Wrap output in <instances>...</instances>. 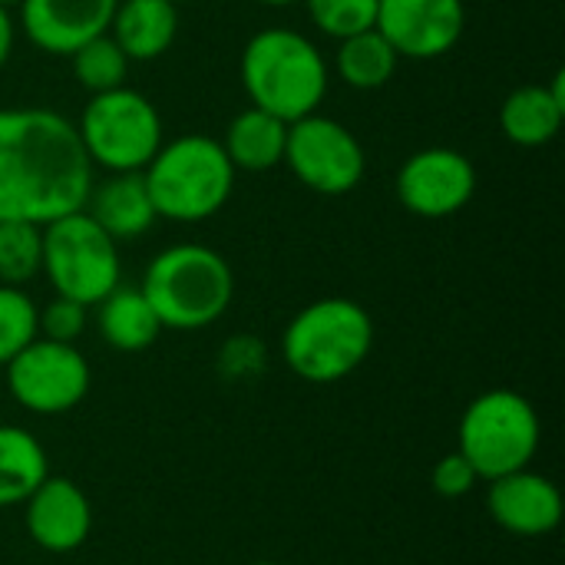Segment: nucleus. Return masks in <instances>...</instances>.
<instances>
[{"instance_id": "obj_17", "label": "nucleus", "mask_w": 565, "mask_h": 565, "mask_svg": "<svg viewBox=\"0 0 565 565\" xmlns=\"http://www.w3.org/2000/svg\"><path fill=\"white\" fill-rule=\"evenodd\" d=\"M565 119V73L553 83H526L513 89L500 106V129L513 146L540 149L559 136Z\"/></svg>"}, {"instance_id": "obj_21", "label": "nucleus", "mask_w": 565, "mask_h": 565, "mask_svg": "<svg viewBox=\"0 0 565 565\" xmlns=\"http://www.w3.org/2000/svg\"><path fill=\"white\" fill-rule=\"evenodd\" d=\"M50 477L43 444L13 424H0V510L20 507Z\"/></svg>"}, {"instance_id": "obj_16", "label": "nucleus", "mask_w": 565, "mask_h": 565, "mask_svg": "<svg viewBox=\"0 0 565 565\" xmlns=\"http://www.w3.org/2000/svg\"><path fill=\"white\" fill-rule=\"evenodd\" d=\"M83 212L113 242H132L159 222L142 172H109L103 182H93Z\"/></svg>"}, {"instance_id": "obj_13", "label": "nucleus", "mask_w": 565, "mask_h": 565, "mask_svg": "<svg viewBox=\"0 0 565 565\" xmlns=\"http://www.w3.org/2000/svg\"><path fill=\"white\" fill-rule=\"evenodd\" d=\"M20 507L26 536L43 553H76L93 533L89 497L66 477H46Z\"/></svg>"}, {"instance_id": "obj_4", "label": "nucleus", "mask_w": 565, "mask_h": 565, "mask_svg": "<svg viewBox=\"0 0 565 565\" xmlns=\"http://www.w3.org/2000/svg\"><path fill=\"white\" fill-rule=\"evenodd\" d=\"M139 291L162 328L202 331L228 311L235 298V275L215 248L182 242L162 248L149 262Z\"/></svg>"}, {"instance_id": "obj_12", "label": "nucleus", "mask_w": 565, "mask_h": 565, "mask_svg": "<svg viewBox=\"0 0 565 565\" xmlns=\"http://www.w3.org/2000/svg\"><path fill=\"white\" fill-rule=\"evenodd\" d=\"M374 26L407 60H437L450 53L467 26L463 0H377Z\"/></svg>"}, {"instance_id": "obj_30", "label": "nucleus", "mask_w": 565, "mask_h": 565, "mask_svg": "<svg viewBox=\"0 0 565 565\" xmlns=\"http://www.w3.org/2000/svg\"><path fill=\"white\" fill-rule=\"evenodd\" d=\"M13 40H17V23H13L10 10H7V7H0V66L10 60V53H13Z\"/></svg>"}, {"instance_id": "obj_9", "label": "nucleus", "mask_w": 565, "mask_h": 565, "mask_svg": "<svg viewBox=\"0 0 565 565\" xmlns=\"http://www.w3.org/2000/svg\"><path fill=\"white\" fill-rule=\"evenodd\" d=\"M291 175L318 195H348L367 172V156L358 136L321 113L288 122L285 159Z\"/></svg>"}, {"instance_id": "obj_19", "label": "nucleus", "mask_w": 565, "mask_h": 565, "mask_svg": "<svg viewBox=\"0 0 565 565\" xmlns=\"http://www.w3.org/2000/svg\"><path fill=\"white\" fill-rule=\"evenodd\" d=\"M285 139H288L285 119H278L258 106H248L228 122V129L218 142H222L228 162L235 166V172H268V169L281 166Z\"/></svg>"}, {"instance_id": "obj_27", "label": "nucleus", "mask_w": 565, "mask_h": 565, "mask_svg": "<svg viewBox=\"0 0 565 565\" xmlns=\"http://www.w3.org/2000/svg\"><path fill=\"white\" fill-rule=\"evenodd\" d=\"M89 321V308L73 301V298H60L53 295V301H46L36 311V334L46 341H60V344H76L86 331Z\"/></svg>"}, {"instance_id": "obj_15", "label": "nucleus", "mask_w": 565, "mask_h": 565, "mask_svg": "<svg viewBox=\"0 0 565 565\" xmlns=\"http://www.w3.org/2000/svg\"><path fill=\"white\" fill-rule=\"evenodd\" d=\"M487 510L500 530L523 536V540H536V536H546L559 526L563 493L550 477L523 467L516 473L490 480Z\"/></svg>"}, {"instance_id": "obj_14", "label": "nucleus", "mask_w": 565, "mask_h": 565, "mask_svg": "<svg viewBox=\"0 0 565 565\" xmlns=\"http://www.w3.org/2000/svg\"><path fill=\"white\" fill-rule=\"evenodd\" d=\"M116 3L119 0H23L17 7L20 30L36 50L70 56L93 36L109 33Z\"/></svg>"}, {"instance_id": "obj_5", "label": "nucleus", "mask_w": 565, "mask_h": 565, "mask_svg": "<svg viewBox=\"0 0 565 565\" xmlns=\"http://www.w3.org/2000/svg\"><path fill=\"white\" fill-rule=\"evenodd\" d=\"M374 348V321L354 298H318L305 305L281 334V361L308 384L351 377Z\"/></svg>"}, {"instance_id": "obj_6", "label": "nucleus", "mask_w": 565, "mask_h": 565, "mask_svg": "<svg viewBox=\"0 0 565 565\" xmlns=\"http://www.w3.org/2000/svg\"><path fill=\"white\" fill-rule=\"evenodd\" d=\"M543 424L536 407L507 387L480 394L460 417L457 450L470 460L480 480H497L533 463L540 454Z\"/></svg>"}, {"instance_id": "obj_2", "label": "nucleus", "mask_w": 565, "mask_h": 565, "mask_svg": "<svg viewBox=\"0 0 565 565\" xmlns=\"http://www.w3.org/2000/svg\"><path fill=\"white\" fill-rule=\"evenodd\" d=\"M242 86L252 106L295 122L318 113L328 96V60L298 30H258L242 50Z\"/></svg>"}, {"instance_id": "obj_29", "label": "nucleus", "mask_w": 565, "mask_h": 565, "mask_svg": "<svg viewBox=\"0 0 565 565\" xmlns=\"http://www.w3.org/2000/svg\"><path fill=\"white\" fill-rule=\"evenodd\" d=\"M430 483H434V490H437L444 500H460V497H467V493L480 483V477H477V470L470 467V460H467L460 450H454V454L440 457V463H437L434 473H430Z\"/></svg>"}, {"instance_id": "obj_8", "label": "nucleus", "mask_w": 565, "mask_h": 565, "mask_svg": "<svg viewBox=\"0 0 565 565\" xmlns=\"http://www.w3.org/2000/svg\"><path fill=\"white\" fill-rule=\"evenodd\" d=\"M76 132L89 162L106 172H142L166 142L159 109L129 86L89 96Z\"/></svg>"}, {"instance_id": "obj_1", "label": "nucleus", "mask_w": 565, "mask_h": 565, "mask_svg": "<svg viewBox=\"0 0 565 565\" xmlns=\"http://www.w3.org/2000/svg\"><path fill=\"white\" fill-rule=\"evenodd\" d=\"M93 189V162L76 122L46 106L0 109V222L46 225L79 212Z\"/></svg>"}, {"instance_id": "obj_32", "label": "nucleus", "mask_w": 565, "mask_h": 565, "mask_svg": "<svg viewBox=\"0 0 565 565\" xmlns=\"http://www.w3.org/2000/svg\"><path fill=\"white\" fill-rule=\"evenodd\" d=\"M23 0H0V7H7V10H13V7H20Z\"/></svg>"}, {"instance_id": "obj_28", "label": "nucleus", "mask_w": 565, "mask_h": 565, "mask_svg": "<svg viewBox=\"0 0 565 565\" xmlns=\"http://www.w3.org/2000/svg\"><path fill=\"white\" fill-rule=\"evenodd\" d=\"M268 367V348L255 334H235L218 348V374L225 381L245 384Z\"/></svg>"}, {"instance_id": "obj_3", "label": "nucleus", "mask_w": 565, "mask_h": 565, "mask_svg": "<svg viewBox=\"0 0 565 565\" xmlns=\"http://www.w3.org/2000/svg\"><path fill=\"white\" fill-rule=\"evenodd\" d=\"M235 166L218 139L205 132L175 136L142 169L159 218L195 225L218 215L235 189Z\"/></svg>"}, {"instance_id": "obj_31", "label": "nucleus", "mask_w": 565, "mask_h": 565, "mask_svg": "<svg viewBox=\"0 0 565 565\" xmlns=\"http://www.w3.org/2000/svg\"><path fill=\"white\" fill-rule=\"evenodd\" d=\"M258 3H265V7H291L298 0H258Z\"/></svg>"}, {"instance_id": "obj_23", "label": "nucleus", "mask_w": 565, "mask_h": 565, "mask_svg": "<svg viewBox=\"0 0 565 565\" xmlns=\"http://www.w3.org/2000/svg\"><path fill=\"white\" fill-rule=\"evenodd\" d=\"M70 63H73L76 83L89 96H96V93H109V89L126 86V76H129V63L132 60L119 50V43L109 33H99L89 43H83L79 50H73L70 53Z\"/></svg>"}, {"instance_id": "obj_26", "label": "nucleus", "mask_w": 565, "mask_h": 565, "mask_svg": "<svg viewBox=\"0 0 565 565\" xmlns=\"http://www.w3.org/2000/svg\"><path fill=\"white\" fill-rule=\"evenodd\" d=\"M311 23L334 40L371 30L377 20V0H305Z\"/></svg>"}, {"instance_id": "obj_18", "label": "nucleus", "mask_w": 565, "mask_h": 565, "mask_svg": "<svg viewBox=\"0 0 565 565\" xmlns=\"http://www.w3.org/2000/svg\"><path fill=\"white\" fill-rule=\"evenodd\" d=\"M179 33V10L172 0H119L109 36L129 60L152 63L175 43Z\"/></svg>"}, {"instance_id": "obj_20", "label": "nucleus", "mask_w": 565, "mask_h": 565, "mask_svg": "<svg viewBox=\"0 0 565 565\" xmlns=\"http://www.w3.org/2000/svg\"><path fill=\"white\" fill-rule=\"evenodd\" d=\"M96 328L99 338L122 354H136L156 344V338L166 331L162 321L156 318L152 305L139 288L116 285L99 305H96Z\"/></svg>"}, {"instance_id": "obj_10", "label": "nucleus", "mask_w": 565, "mask_h": 565, "mask_svg": "<svg viewBox=\"0 0 565 565\" xmlns=\"http://www.w3.org/2000/svg\"><path fill=\"white\" fill-rule=\"evenodd\" d=\"M3 371L10 397L40 417H60L79 407L93 384L89 361L76 344L46 341L40 334Z\"/></svg>"}, {"instance_id": "obj_11", "label": "nucleus", "mask_w": 565, "mask_h": 565, "mask_svg": "<svg viewBox=\"0 0 565 565\" xmlns=\"http://www.w3.org/2000/svg\"><path fill=\"white\" fill-rule=\"evenodd\" d=\"M397 202L417 218H450L463 212L477 192V169L470 156L450 146L414 152L394 179Z\"/></svg>"}, {"instance_id": "obj_7", "label": "nucleus", "mask_w": 565, "mask_h": 565, "mask_svg": "<svg viewBox=\"0 0 565 565\" xmlns=\"http://www.w3.org/2000/svg\"><path fill=\"white\" fill-rule=\"evenodd\" d=\"M53 295L96 308L122 275L119 242H113L83 209L43 225V268Z\"/></svg>"}, {"instance_id": "obj_25", "label": "nucleus", "mask_w": 565, "mask_h": 565, "mask_svg": "<svg viewBox=\"0 0 565 565\" xmlns=\"http://www.w3.org/2000/svg\"><path fill=\"white\" fill-rule=\"evenodd\" d=\"M36 301L13 285H0V367L36 338Z\"/></svg>"}, {"instance_id": "obj_34", "label": "nucleus", "mask_w": 565, "mask_h": 565, "mask_svg": "<svg viewBox=\"0 0 565 565\" xmlns=\"http://www.w3.org/2000/svg\"><path fill=\"white\" fill-rule=\"evenodd\" d=\"M172 3H179V0H172Z\"/></svg>"}, {"instance_id": "obj_33", "label": "nucleus", "mask_w": 565, "mask_h": 565, "mask_svg": "<svg viewBox=\"0 0 565 565\" xmlns=\"http://www.w3.org/2000/svg\"><path fill=\"white\" fill-rule=\"evenodd\" d=\"M252 565H281V563H252Z\"/></svg>"}, {"instance_id": "obj_22", "label": "nucleus", "mask_w": 565, "mask_h": 565, "mask_svg": "<svg viewBox=\"0 0 565 565\" xmlns=\"http://www.w3.org/2000/svg\"><path fill=\"white\" fill-rule=\"evenodd\" d=\"M397 50L381 36L377 26L338 40L334 70L351 89H381L397 73Z\"/></svg>"}, {"instance_id": "obj_24", "label": "nucleus", "mask_w": 565, "mask_h": 565, "mask_svg": "<svg viewBox=\"0 0 565 565\" xmlns=\"http://www.w3.org/2000/svg\"><path fill=\"white\" fill-rule=\"evenodd\" d=\"M43 268V225L0 222V285L23 288Z\"/></svg>"}]
</instances>
